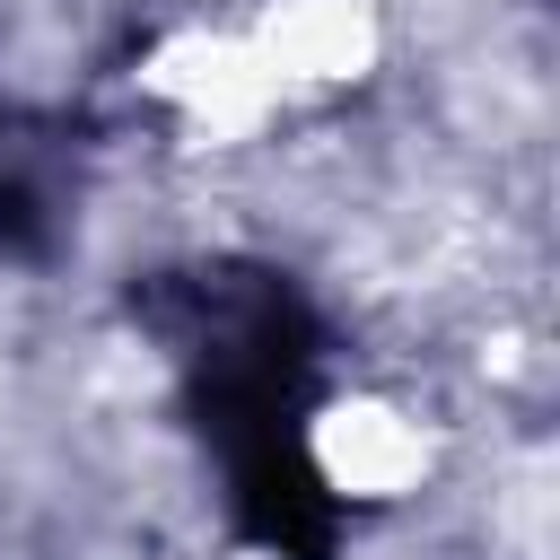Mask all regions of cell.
Wrapping results in <instances>:
<instances>
[{"instance_id":"6da1fadb","label":"cell","mask_w":560,"mask_h":560,"mask_svg":"<svg viewBox=\"0 0 560 560\" xmlns=\"http://www.w3.org/2000/svg\"><path fill=\"white\" fill-rule=\"evenodd\" d=\"M306 464L350 508H402L438 481V420H420V402H402V394L359 385L306 420Z\"/></svg>"},{"instance_id":"7a4b0ae2","label":"cell","mask_w":560,"mask_h":560,"mask_svg":"<svg viewBox=\"0 0 560 560\" xmlns=\"http://www.w3.org/2000/svg\"><path fill=\"white\" fill-rule=\"evenodd\" d=\"M140 88L192 131V140H262L289 105V88L271 79V61L254 52L245 26H175L149 61Z\"/></svg>"},{"instance_id":"3957f363","label":"cell","mask_w":560,"mask_h":560,"mask_svg":"<svg viewBox=\"0 0 560 560\" xmlns=\"http://www.w3.org/2000/svg\"><path fill=\"white\" fill-rule=\"evenodd\" d=\"M245 35L289 96L298 88H359L385 61V26L368 0H271L262 18H245Z\"/></svg>"}]
</instances>
